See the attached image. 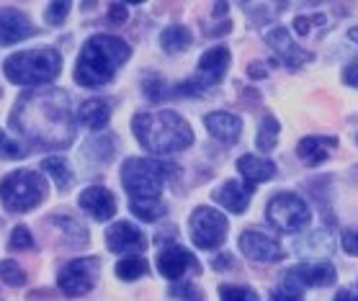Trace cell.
I'll list each match as a JSON object with an SVG mask.
<instances>
[{
  "label": "cell",
  "instance_id": "obj_42",
  "mask_svg": "<svg viewBox=\"0 0 358 301\" xmlns=\"http://www.w3.org/2000/svg\"><path fill=\"white\" fill-rule=\"evenodd\" d=\"M343 82H345V85H353V88H358V59H353V62H348V65H345V70H343Z\"/></svg>",
  "mask_w": 358,
  "mask_h": 301
},
{
  "label": "cell",
  "instance_id": "obj_1",
  "mask_svg": "<svg viewBox=\"0 0 358 301\" xmlns=\"http://www.w3.org/2000/svg\"><path fill=\"white\" fill-rule=\"evenodd\" d=\"M10 124L29 142L44 147H67L75 137L70 96L59 88H36L18 98Z\"/></svg>",
  "mask_w": 358,
  "mask_h": 301
},
{
  "label": "cell",
  "instance_id": "obj_11",
  "mask_svg": "<svg viewBox=\"0 0 358 301\" xmlns=\"http://www.w3.org/2000/svg\"><path fill=\"white\" fill-rule=\"evenodd\" d=\"M335 276L338 273L330 263H301L286 273L284 286L294 291H299L304 286H330L335 284Z\"/></svg>",
  "mask_w": 358,
  "mask_h": 301
},
{
  "label": "cell",
  "instance_id": "obj_44",
  "mask_svg": "<svg viewBox=\"0 0 358 301\" xmlns=\"http://www.w3.org/2000/svg\"><path fill=\"white\" fill-rule=\"evenodd\" d=\"M333 301H358V296H356V293H350L348 288H341V291L335 293Z\"/></svg>",
  "mask_w": 358,
  "mask_h": 301
},
{
  "label": "cell",
  "instance_id": "obj_5",
  "mask_svg": "<svg viewBox=\"0 0 358 301\" xmlns=\"http://www.w3.org/2000/svg\"><path fill=\"white\" fill-rule=\"evenodd\" d=\"M59 67H62V57L57 49L52 47L16 52L3 62L6 78L24 88H36V85L55 80L59 75Z\"/></svg>",
  "mask_w": 358,
  "mask_h": 301
},
{
  "label": "cell",
  "instance_id": "obj_41",
  "mask_svg": "<svg viewBox=\"0 0 358 301\" xmlns=\"http://www.w3.org/2000/svg\"><path fill=\"white\" fill-rule=\"evenodd\" d=\"M127 16H129V13H127V6H124V3H111V8H108V21H111V24H124Z\"/></svg>",
  "mask_w": 358,
  "mask_h": 301
},
{
  "label": "cell",
  "instance_id": "obj_45",
  "mask_svg": "<svg viewBox=\"0 0 358 301\" xmlns=\"http://www.w3.org/2000/svg\"><path fill=\"white\" fill-rule=\"evenodd\" d=\"M224 265H232V258H229V255H222L220 260H214V268H224Z\"/></svg>",
  "mask_w": 358,
  "mask_h": 301
},
{
  "label": "cell",
  "instance_id": "obj_19",
  "mask_svg": "<svg viewBox=\"0 0 358 301\" xmlns=\"http://www.w3.org/2000/svg\"><path fill=\"white\" fill-rule=\"evenodd\" d=\"M252 186L248 183H240V180H227L224 186H220V191H214V201L222 204L227 212L232 214H243L250 204Z\"/></svg>",
  "mask_w": 358,
  "mask_h": 301
},
{
  "label": "cell",
  "instance_id": "obj_33",
  "mask_svg": "<svg viewBox=\"0 0 358 301\" xmlns=\"http://www.w3.org/2000/svg\"><path fill=\"white\" fill-rule=\"evenodd\" d=\"M24 155L26 149H21V145H16L6 131L0 129V160H18V157Z\"/></svg>",
  "mask_w": 358,
  "mask_h": 301
},
{
  "label": "cell",
  "instance_id": "obj_46",
  "mask_svg": "<svg viewBox=\"0 0 358 301\" xmlns=\"http://www.w3.org/2000/svg\"><path fill=\"white\" fill-rule=\"evenodd\" d=\"M224 10H227V3H217V8H214V13H217V16H222Z\"/></svg>",
  "mask_w": 358,
  "mask_h": 301
},
{
  "label": "cell",
  "instance_id": "obj_20",
  "mask_svg": "<svg viewBox=\"0 0 358 301\" xmlns=\"http://www.w3.org/2000/svg\"><path fill=\"white\" fill-rule=\"evenodd\" d=\"M338 147V139L335 137H304L296 145V155L301 157V163L310 165V168H317L330 157V149Z\"/></svg>",
  "mask_w": 358,
  "mask_h": 301
},
{
  "label": "cell",
  "instance_id": "obj_47",
  "mask_svg": "<svg viewBox=\"0 0 358 301\" xmlns=\"http://www.w3.org/2000/svg\"><path fill=\"white\" fill-rule=\"evenodd\" d=\"M348 39H350V41H356V44H358V26L348 31Z\"/></svg>",
  "mask_w": 358,
  "mask_h": 301
},
{
  "label": "cell",
  "instance_id": "obj_25",
  "mask_svg": "<svg viewBox=\"0 0 358 301\" xmlns=\"http://www.w3.org/2000/svg\"><path fill=\"white\" fill-rule=\"evenodd\" d=\"M333 250V237L327 232H310V235L296 242L299 255H327Z\"/></svg>",
  "mask_w": 358,
  "mask_h": 301
},
{
  "label": "cell",
  "instance_id": "obj_6",
  "mask_svg": "<svg viewBox=\"0 0 358 301\" xmlns=\"http://www.w3.org/2000/svg\"><path fill=\"white\" fill-rule=\"evenodd\" d=\"M47 196V180L36 170H16L0 180V201L8 212H29Z\"/></svg>",
  "mask_w": 358,
  "mask_h": 301
},
{
  "label": "cell",
  "instance_id": "obj_18",
  "mask_svg": "<svg viewBox=\"0 0 358 301\" xmlns=\"http://www.w3.org/2000/svg\"><path fill=\"white\" fill-rule=\"evenodd\" d=\"M203 124H206L209 134H212L214 139L224 142V145L237 142L240 134H243V122H240V116L227 114V111H214V114H206Z\"/></svg>",
  "mask_w": 358,
  "mask_h": 301
},
{
  "label": "cell",
  "instance_id": "obj_30",
  "mask_svg": "<svg viewBox=\"0 0 358 301\" xmlns=\"http://www.w3.org/2000/svg\"><path fill=\"white\" fill-rule=\"evenodd\" d=\"M52 221L62 229V235H65L67 242L80 244V242H85V240H88V232H85V227H83V224H78L75 219H70V216H52Z\"/></svg>",
  "mask_w": 358,
  "mask_h": 301
},
{
  "label": "cell",
  "instance_id": "obj_10",
  "mask_svg": "<svg viewBox=\"0 0 358 301\" xmlns=\"http://www.w3.org/2000/svg\"><path fill=\"white\" fill-rule=\"evenodd\" d=\"M240 250L245 253V258H250L255 263H278L284 260L286 255L281 250V244L261 229H245L240 235Z\"/></svg>",
  "mask_w": 358,
  "mask_h": 301
},
{
  "label": "cell",
  "instance_id": "obj_21",
  "mask_svg": "<svg viewBox=\"0 0 358 301\" xmlns=\"http://www.w3.org/2000/svg\"><path fill=\"white\" fill-rule=\"evenodd\" d=\"M237 170L248 180V186H255V183H266L276 175V163L258 155H243L237 160Z\"/></svg>",
  "mask_w": 358,
  "mask_h": 301
},
{
  "label": "cell",
  "instance_id": "obj_27",
  "mask_svg": "<svg viewBox=\"0 0 358 301\" xmlns=\"http://www.w3.org/2000/svg\"><path fill=\"white\" fill-rule=\"evenodd\" d=\"M147 270H150V265L139 255H127V258L116 263V276L122 278V281H137V278L145 276Z\"/></svg>",
  "mask_w": 358,
  "mask_h": 301
},
{
  "label": "cell",
  "instance_id": "obj_38",
  "mask_svg": "<svg viewBox=\"0 0 358 301\" xmlns=\"http://www.w3.org/2000/svg\"><path fill=\"white\" fill-rule=\"evenodd\" d=\"M341 244L343 250L348 255H353V258H358V229H345L341 237Z\"/></svg>",
  "mask_w": 358,
  "mask_h": 301
},
{
  "label": "cell",
  "instance_id": "obj_9",
  "mask_svg": "<svg viewBox=\"0 0 358 301\" xmlns=\"http://www.w3.org/2000/svg\"><path fill=\"white\" fill-rule=\"evenodd\" d=\"M98 278V258H78L70 260L59 270L57 284L65 296H83L96 286Z\"/></svg>",
  "mask_w": 358,
  "mask_h": 301
},
{
  "label": "cell",
  "instance_id": "obj_43",
  "mask_svg": "<svg viewBox=\"0 0 358 301\" xmlns=\"http://www.w3.org/2000/svg\"><path fill=\"white\" fill-rule=\"evenodd\" d=\"M248 75H250V78H255V80H261V78H266V75H268V70H266V65H263V62H252V65L248 67Z\"/></svg>",
  "mask_w": 358,
  "mask_h": 301
},
{
  "label": "cell",
  "instance_id": "obj_3",
  "mask_svg": "<svg viewBox=\"0 0 358 301\" xmlns=\"http://www.w3.org/2000/svg\"><path fill=\"white\" fill-rule=\"evenodd\" d=\"M134 137L152 155H168L194 145V131L183 116L176 111H155V114H137L131 122Z\"/></svg>",
  "mask_w": 358,
  "mask_h": 301
},
{
  "label": "cell",
  "instance_id": "obj_39",
  "mask_svg": "<svg viewBox=\"0 0 358 301\" xmlns=\"http://www.w3.org/2000/svg\"><path fill=\"white\" fill-rule=\"evenodd\" d=\"M171 293H173V296H178V299H186V301H199V299H201V291H199V288H194L191 284L176 286Z\"/></svg>",
  "mask_w": 358,
  "mask_h": 301
},
{
  "label": "cell",
  "instance_id": "obj_40",
  "mask_svg": "<svg viewBox=\"0 0 358 301\" xmlns=\"http://www.w3.org/2000/svg\"><path fill=\"white\" fill-rule=\"evenodd\" d=\"M271 301H304L301 299L299 291H294V288H276V291L271 293Z\"/></svg>",
  "mask_w": 358,
  "mask_h": 301
},
{
  "label": "cell",
  "instance_id": "obj_15",
  "mask_svg": "<svg viewBox=\"0 0 358 301\" xmlns=\"http://www.w3.org/2000/svg\"><path fill=\"white\" fill-rule=\"evenodd\" d=\"M36 31L31 21L16 8H0V47L18 44L21 39H29Z\"/></svg>",
  "mask_w": 358,
  "mask_h": 301
},
{
  "label": "cell",
  "instance_id": "obj_31",
  "mask_svg": "<svg viewBox=\"0 0 358 301\" xmlns=\"http://www.w3.org/2000/svg\"><path fill=\"white\" fill-rule=\"evenodd\" d=\"M0 281L8 286H24L26 273L16 260H0Z\"/></svg>",
  "mask_w": 358,
  "mask_h": 301
},
{
  "label": "cell",
  "instance_id": "obj_7",
  "mask_svg": "<svg viewBox=\"0 0 358 301\" xmlns=\"http://www.w3.org/2000/svg\"><path fill=\"white\" fill-rule=\"evenodd\" d=\"M266 216L278 232H286V235H294V232H301V229L310 224L312 212L310 206L304 204V198L296 193H278L268 201V209H266Z\"/></svg>",
  "mask_w": 358,
  "mask_h": 301
},
{
  "label": "cell",
  "instance_id": "obj_36",
  "mask_svg": "<svg viewBox=\"0 0 358 301\" xmlns=\"http://www.w3.org/2000/svg\"><path fill=\"white\" fill-rule=\"evenodd\" d=\"M67 13H70V3H52L47 13H44V18H47V24L59 26L67 18Z\"/></svg>",
  "mask_w": 358,
  "mask_h": 301
},
{
  "label": "cell",
  "instance_id": "obj_17",
  "mask_svg": "<svg viewBox=\"0 0 358 301\" xmlns=\"http://www.w3.org/2000/svg\"><path fill=\"white\" fill-rule=\"evenodd\" d=\"M229 67V49L227 47H212L209 52H203L199 59V78L203 88H209L214 82H220L224 78Z\"/></svg>",
  "mask_w": 358,
  "mask_h": 301
},
{
  "label": "cell",
  "instance_id": "obj_34",
  "mask_svg": "<svg viewBox=\"0 0 358 301\" xmlns=\"http://www.w3.org/2000/svg\"><path fill=\"white\" fill-rule=\"evenodd\" d=\"M327 18L322 13H315V16H296L294 18V31L299 34V36H307L312 31V26H325Z\"/></svg>",
  "mask_w": 358,
  "mask_h": 301
},
{
  "label": "cell",
  "instance_id": "obj_12",
  "mask_svg": "<svg viewBox=\"0 0 358 301\" xmlns=\"http://www.w3.org/2000/svg\"><path fill=\"white\" fill-rule=\"evenodd\" d=\"M157 270H160L168 281H178V278H183L186 270L199 273V260L194 258V253H188L186 247L171 244V247L160 250V255H157Z\"/></svg>",
  "mask_w": 358,
  "mask_h": 301
},
{
  "label": "cell",
  "instance_id": "obj_16",
  "mask_svg": "<svg viewBox=\"0 0 358 301\" xmlns=\"http://www.w3.org/2000/svg\"><path fill=\"white\" fill-rule=\"evenodd\" d=\"M78 204L85 209V212L98 221H108L116 214V198L114 193L103 186H90L80 193V201Z\"/></svg>",
  "mask_w": 358,
  "mask_h": 301
},
{
  "label": "cell",
  "instance_id": "obj_13",
  "mask_svg": "<svg viewBox=\"0 0 358 301\" xmlns=\"http://www.w3.org/2000/svg\"><path fill=\"white\" fill-rule=\"evenodd\" d=\"M266 41H268V47L276 52L278 57L284 59V65L289 70H296V67L312 62V52H304V49L296 47L284 26H276V29L266 31Z\"/></svg>",
  "mask_w": 358,
  "mask_h": 301
},
{
  "label": "cell",
  "instance_id": "obj_29",
  "mask_svg": "<svg viewBox=\"0 0 358 301\" xmlns=\"http://www.w3.org/2000/svg\"><path fill=\"white\" fill-rule=\"evenodd\" d=\"M129 209L142 221H157L165 214L163 201H129Z\"/></svg>",
  "mask_w": 358,
  "mask_h": 301
},
{
  "label": "cell",
  "instance_id": "obj_26",
  "mask_svg": "<svg viewBox=\"0 0 358 301\" xmlns=\"http://www.w3.org/2000/svg\"><path fill=\"white\" fill-rule=\"evenodd\" d=\"M116 152V137L114 134H103V137L90 139L85 145V157L96 160V163H108Z\"/></svg>",
  "mask_w": 358,
  "mask_h": 301
},
{
  "label": "cell",
  "instance_id": "obj_22",
  "mask_svg": "<svg viewBox=\"0 0 358 301\" xmlns=\"http://www.w3.org/2000/svg\"><path fill=\"white\" fill-rule=\"evenodd\" d=\"M78 119H80L83 126H88V129H103L111 119V106H108V101L103 98H90L85 101L80 108H78Z\"/></svg>",
  "mask_w": 358,
  "mask_h": 301
},
{
  "label": "cell",
  "instance_id": "obj_28",
  "mask_svg": "<svg viewBox=\"0 0 358 301\" xmlns=\"http://www.w3.org/2000/svg\"><path fill=\"white\" fill-rule=\"evenodd\" d=\"M278 131H281V126H278L276 116H263L261 122V129H258V137H255V147L258 149H263V152H271L273 147H276L278 142Z\"/></svg>",
  "mask_w": 358,
  "mask_h": 301
},
{
  "label": "cell",
  "instance_id": "obj_4",
  "mask_svg": "<svg viewBox=\"0 0 358 301\" xmlns=\"http://www.w3.org/2000/svg\"><path fill=\"white\" fill-rule=\"evenodd\" d=\"M176 172L178 165L152 157H129L122 165V183L129 193V201H160L163 183Z\"/></svg>",
  "mask_w": 358,
  "mask_h": 301
},
{
  "label": "cell",
  "instance_id": "obj_37",
  "mask_svg": "<svg viewBox=\"0 0 358 301\" xmlns=\"http://www.w3.org/2000/svg\"><path fill=\"white\" fill-rule=\"evenodd\" d=\"M165 88V82L160 80V78H147L145 80V93L152 101H163L165 96H168V90H163Z\"/></svg>",
  "mask_w": 358,
  "mask_h": 301
},
{
  "label": "cell",
  "instance_id": "obj_48",
  "mask_svg": "<svg viewBox=\"0 0 358 301\" xmlns=\"http://www.w3.org/2000/svg\"><path fill=\"white\" fill-rule=\"evenodd\" d=\"M356 142H358V137H356Z\"/></svg>",
  "mask_w": 358,
  "mask_h": 301
},
{
  "label": "cell",
  "instance_id": "obj_8",
  "mask_svg": "<svg viewBox=\"0 0 358 301\" xmlns=\"http://www.w3.org/2000/svg\"><path fill=\"white\" fill-rule=\"evenodd\" d=\"M188 227H191V240H194V244L199 250H217L227 240L229 224H227V216L222 212L209 209V206H199L191 214Z\"/></svg>",
  "mask_w": 358,
  "mask_h": 301
},
{
  "label": "cell",
  "instance_id": "obj_32",
  "mask_svg": "<svg viewBox=\"0 0 358 301\" xmlns=\"http://www.w3.org/2000/svg\"><path fill=\"white\" fill-rule=\"evenodd\" d=\"M220 296L222 301H261L258 293L248 288V286H222Z\"/></svg>",
  "mask_w": 358,
  "mask_h": 301
},
{
  "label": "cell",
  "instance_id": "obj_24",
  "mask_svg": "<svg viewBox=\"0 0 358 301\" xmlns=\"http://www.w3.org/2000/svg\"><path fill=\"white\" fill-rule=\"evenodd\" d=\"M191 41H194V36H191V31H188L186 26H168V29L160 34V44H163V49L168 54H176V52L188 49Z\"/></svg>",
  "mask_w": 358,
  "mask_h": 301
},
{
  "label": "cell",
  "instance_id": "obj_14",
  "mask_svg": "<svg viewBox=\"0 0 358 301\" xmlns=\"http://www.w3.org/2000/svg\"><path fill=\"white\" fill-rule=\"evenodd\" d=\"M106 244L111 253H142L147 247L145 235L139 232V227H134L131 221H116L114 227L106 232Z\"/></svg>",
  "mask_w": 358,
  "mask_h": 301
},
{
  "label": "cell",
  "instance_id": "obj_35",
  "mask_svg": "<svg viewBox=\"0 0 358 301\" xmlns=\"http://www.w3.org/2000/svg\"><path fill=\"white\" fill-rule=\"evenodd\" d=\"M10 250H34V237L26 227H16L10 232Z\"/></svg>",
  "mask_w": 358,
  "mask_h": 301
},
{
  "label": "cell",
  "instance_id": "obj_2",
  "mask_svg": "<svg viewBox=\"0 0 358 301\" xmlns=\"http://www.w3.org/2000/svg\"><path fill=\"white\" fill-rule=\"evenodd\" d=\"M129 44L111 34H96L85 41L78 67H75V80L85 88H98L106 85L119 67L129 59Z\"/></svg>",
  "mask_w": 358,
  "mask_h": 301
},
{
  "label": "cell",
  "instance_id": "obj_23",
  "mask_svg": "<svg viewBox=\"0 0 358 301\" xmlns=\"http://www.w3.org/2000/svg\"><path fill=\"white\" fill-rule=\"evenodd\" d=\"M41 170L47 172V175H52V180L57 183V188L62 193L70 191L75 178H73V170H70V163H67L65 157H59V155L44 157V160H41Z\"/></svg>",
  "mask_w": 358,
  "mask_h": 301
}]
</instances>
